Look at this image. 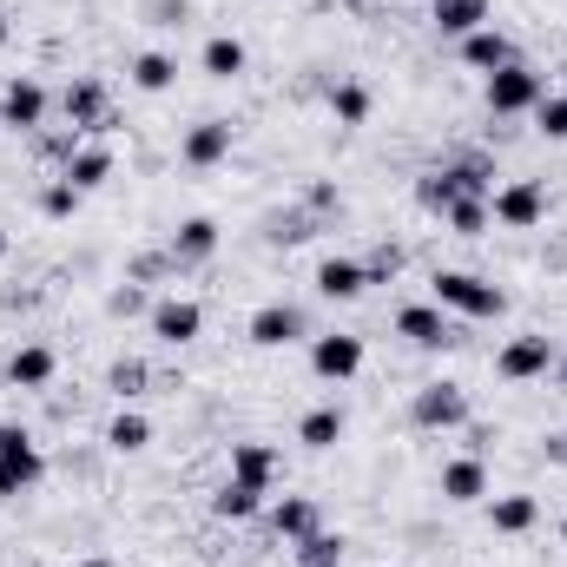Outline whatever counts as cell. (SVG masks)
<instances>
[{
	"instance_id": "20",
	"label": "cell",
	"mask_w": 567,
	"mask_h": 567,
	"mask_svg": "<svg viewBox=\"0 0 567 567\" xmlns=\"http://www.w3.org/2000/svg\"><path fill=\"white\" fill-rule=\"evenodd\" d=\"M60 178H66V185H80V192H100V185L113 178V145H93V140H86L73 158H66V165H60Z\"/></svg>"
},
{
	"instance_id": "8",
	"label": "cell",
	"mask_w": 567,
	"mask_h": 567,
	"mask_svg": "<svg viewBox=\"0 0 567 567\" xmlns=\"http://www.w3.org/2000/svg\"><path fill=\"white\" fill-rule=\"evenodd\" d=\"M548 370H555V343L535 337V330H528V337H508V343L495 350V377H502V383H535V377H548Z\"/></svg>"
},
{
	"instance_id": "16",
	"label": "cell",
	"mask_w": 567,
	"mask_h": 567,
	"mask_svg": "<svg viewBox=\"0 0 567 567\" xmlns=\"http://www.w3.org/2000/svg\"><path fill=\"white\" fill-rule=\"evenodd\" d=\"M482 495H488V468H482V455H455V462H442V502L468 508V502H482Z\"/></svg>"
},
{
	"instance_id": "2",
	"label": "cell",
	"mask_w": 567,
	"mask_h": 567,
	"mask_svg": "<svg viewBox=\"0 0 567 567\" xmlns=\"http://www.w3.org/2000/svg\"><path fill=\"white\" fill-rule=\"evenodd\" d=\"M429 303H442V310H455V317H475V323H495L502 310H508V290L488 278H475V271H435L429 278Z\"/></svg>"
},
{
	"instance_id": "6",
	"label": "cell",
	"mask_w": 567,
	"mask_h": 567,
	"mask_svg": "<svg viewBox=\"0 0 567 567\" xmlns=\"http://www.w3.org/2000/svg\"><path fill=\"white\" fill-rule=\"evenodd\" d=\"M60 113H66V126H80V133H113V100H106V80H93V73L66 80Z\"/></svg>"
},
{
	"instance_id": "9",
	"label": "cell",
	"mask_w": 567,
	"mask_h": 567,
	"mask_svg": "<svg viewBox=\"0 0 567 567\" xmlns=\"http://www.w3.org/2000/svg\"><path fill=\"white\" fill-rule=\"evenodd\" d=\"M245 337H251L258 350H290V343L310 337V317H303L297 303H258L251 323H245Z\"/></svg>"
},
{
	"instance_id": "31",
	"label": "cell",
	"mask_w": 567,
	"mask_h": 567,
	"mask_svg": "<svg viewBox=\"0 0 567 567\" xmlns=\"http://www.w3.org/2000/svg\"><path fill=\"white\" fill-rule=\"evenodd\" d=\"M145 383H152V363H145V357H113V370H106V390H113L120 403L145 396Z\"/></svg>"
},
{
	"instance_id": "48",
	"label": "cell",
	"mask_w": 567,
	"mask_h": 567,
	"mask_svg": "<svg viewBox=\"0 0 567 567\" xmlns=\"http://www.w3.org/2000/svg\"><path fill=\"white\" fill-rule=\"evenodd\" d=\"M429 7H435V0H429Z\"/></svg>"
},
{
	"instance_id": "42",
	"label": "cell",
	"mask_w": 567,
	"mask_h": 567,
	"mask_svg": "<svg viewBox=\"0 0 567 567\" xmlns=\"http://www.w3.org/2000/svg\"><path fill=\"white\" fill-rule=\"evenodd\" d=\"M542 455H548V462H567V435H548V442H542Z\"/></svg>"
},
{
	"instance_id": "25",
	"label": "cell",
	"mask_w": 567,
	"mask_h": 567,
	"mask_svg": "<svg viewBox=\"0 0 567 567\" xmlns=\"http://www.w3.org/2000/svg\"><path fill=\"white\" fill-rule=\"evenodd\" d=\"M126 80H133L140 93H172V86H178V60H172V53H133Z\"/></svg>"
},
{
	"instance_id": "37",
	"label": "cell",
	"mask_w": 567,
	"mask_h": 567,
	"mask_svg": "<svg viewBox=\"0 0 567 567\" xmlns=\"http://www.w3.org/2000/svg\"><path fill=\"white\" fill-rule=\"evenodd\" d=\"M535 126H542V140H567V93H548L535 106Z\"/></svg>"
},
{
	"instance_id": "1",
	"label": "cell",
	"mask_w": 567,
	"mask_h": 567,
	"mask_svg": "<svg viewBox=\"0 0 567 567\" xmlns=\"http://www.w3.org/2000/svg\"><path fill=\"white\" fill-rule=\"evenodd\" d=\"M488 192H495V158H488V152H468V158H455V165L416 178V205L435 212V218H442L455 198H488Z\"/></svg>"
},
{
	"instance_id": "12",
	"label": "cell",
	"mask_w": 567,
	"mask_h": 567,
	"mask_svg": "<svg viewBox=\"0 0 567 567\" xmlns=\"http://www.w3.org/2000/svg\"><path fill=\"white\" fill-rule=\"evenodd\" d=\"M218 238H225V231H218V218H205V212H198V218H185V225L165 238V251H172V265H178V271H192V265H212V258H218Z\"/></svg>"
},
{
	"instance_id": "30",
	"label": "cell",
	"mask_w": 567,
	"mask_h": 567,
	"mask_svg": "<svg viewBox=\"0 0 567 567\" xmlns=\"http://www.w3.org/2000/svg\"><path fill=\"white\" fill-rule=\"evenodd\" d=\"M330 113H337V126H363L370 120V86L363 80H337L330 86Z\"/></svg>"
},
{
	"instance_id": "14",
	"label": "cell",
	"mask_w": 567,
	"mask_h": 567,
	"mask_svg": "<svg viewBox=\"0 0 567 567\" xmlns=\"http://www.w3.org/2000/svg\"><path fill=\"white\" fill-rule=\"evenodd\" d=\"M178 158H185L192 172H212V165H225V158H231V120H198V126L178 140Z\"/></svg>"
},
{
	"instance_id": "44",
	"label": "cell",
	"mask_w": 567,
	"mask_h": 567,
	"mask_svg": "<svg viewBox=\"0 0 567 567\" xmlns=\"http://www.w3.org/2000/svg\"><path fill=\"white\" fill-rule=\"evenodd\" d=\"M7 251H13V238H7V231H0V258H7Z\"/></svg>"
},
{
	"instance_id": "33",
	"label": "cell",
	"mask_w": 567,
	"mask_h": 567,
	"mask_svg": "<svg viewBox=\"0 0 567 567\" xmlns=\"http://www.w3.org/2000/svg\"><path fill=\"white\" fill-rule=\"evenodd\" d=\"M442 218H449V231H455V238H482V231L495 225V218H488V198H455Z\"/></svg>"
},
{
	"instance_id": "35",
	"label": "cell",
	"mask_w": 567,
	"mask_h": 567,
	"mask_svg": "<svg viewBox=\"0 0 567 567\" xmlns=\"http://www.w3.org/2000/svg\"><path fill=\"white\" fill-rule=\"evenodd\" d=\"M396 271H403V245H390V238H383V245L363 258V278H370V284H396Z\"/></svg>"
},
{
	"instance_id": "18",
	"label": "cell",
	"mask_w": 567,
	"mask_h": 567,
	"mask_svg": "<svg viewBox=\"0 0 567 567\" xmlns=\"http://www.w3.org/2000/svg\"><path fill=\"white\" fill-rule=\"evenodd\" d=\"M370 278H363V258H323L317 265V297H330V303H350V297H363Z\"/></svg>"
},
{
	"instance_id": "11",
	"label": "cell",
	"mask_w": 567,
	"mask_h": 567,
	"mask_svg": "<svg viewBox=\"0 0 567 567\" xmlns=\"http://www.w3.org/2000/svg\"><path fill=\"white\" fill-rule=\"evenodd\" d=\"M396 337L416 343V350H455V343H462L442 303H403V310H396Z\"/></svg>"
},
{
	"instance_id": "22",
	"label": "cell",
	"mask_w": 567,
	"mask_h": 567,
	"mask_svg": "<svg viewBox=\"0 0 567 567\" xmlns=\"http://www.w3.org/2000/svg\"><path fill=\"white\" fill-rule=\"evenodd\" d=\"M535 522H542V502L535 495H495L488 502V528L495 535H528Z\"/></svg>"
},
{
	"instance_id": "24",
	"label": "cell",
	"mask_w": 567,
	"mask_h": 567,
	"mask_svg": "<svg viewBox=\"0 0 567 567\" xmlns=\"http://www.w3.org/2000/svg\"><path fill=\"white\" fill-rule=\"evenodd\" d=\"M475 27H488V0H435V33L468 40Z\"/></svg>"
},
{
	"instance_id": "10",
	"label": "cell",
	"mask_w": 567,
	"mask_h": 567,
	"mask_svg": "<svg viewBox=\"0 0 567 567\" xmlns=\"http://www.w3.org/2000/svg\"><path fill=\"white\" fill-rule=\"evenodd\" d=\"M145 323H152V337H158L165 350H178V343H192V337L205 330V303H198V297H158V303L145 310Z\"/></svg>"
},
{
	"instance_id": "3",
	"label": "cell",
	"mask_w": 567,
	"mask_h": 567,
	"mask_svg": "<svg viewBox=\"0 0 567 567\" xmlns=\"http://www.w3.org/2000/svg\"><path fill=\"white\" fill-rule=\"evenodd\" d=\"M482 100H488V113H495V120H522V113H535V106L548 100V73H542V66H528V60H508L502 73H488V80H482Z\"/></svg>"
},
{
	"instance_id": "15",
	"label": "cell",
	"mask_w": 567,
	"mask_h": 567,
	"mask_svg": "<svg viewBox=\"0 0 567 567\" xmlns=\"http://www.w3.org/2000/svg\"><path fill=\"white\" fill-rule=\"evenodd\" d=\"M508 60H522V53H515V40H508L495 20H488V27H475V33L462 40V66H475L482 80H488V73H502Z\"/></svg>"
},
{
	"instance_id": "4",
	"label": "cell",
	"mask_w": 567,
	"mask_h": 567,
	"mask_svg": "<svg viewBox=\"0 0 567 567\" xmlns=\"http://www.w3.org/2000/svg\"><path fill=\"white\" fill-rule=\"evenodd\" d=\"M410 423L429 429V435H449V429H468L475 416H468V390L462 383H449V377H435V383H423L416 396H410Z\"/></svg>"
},
{
	"instance_id": "41",
	"label": "cell",
	"mask_w": 567,
	"mask_h": 567,
	"mask_svg": "<svg viewBox=\"0 0 567 567\" xmlns=\"http://www.w3.org/2000/svg\"><path fill=\"white\" fill-rule=\"evenodd\" d=\"M33 488V475L20 468V462H0V502H13V495H27Z\"/></svg>"
},
{
	"instance_id": "36",
	"label": "cell",
	"mask_w": 567,
	"mask_h": 567,
	"mask_svg": "<svg viewBox=\"0 0 567 567\" xmlns=\"http://www.w3.org/2000/svg\"><path fill=\"white\" fill-rule=\"evenodd\" d=\"M172 271H178V265H172V251H140V258L126 265V284H165Z\"/></svg>"
},
{
	"instance_id": "40",
	"label": "cell",
	"mask_w": 567,
	"mask_h": 567,
	"mask_svg": "<svg viewBox=\"0 0 567 567\" xmlns=\"http://www.w3.org/2000/svg\"><path fill=\"white\" fill-rule=\"evenodd\" d=\"M303 212H343V192H337L330 178H310V185H303Z\"/></svg>"
},
{
	"instance_id": "46",
	"label": "cell",
	"mask_w": 567,
	"mask_h": 567,
	"mask_svg": "<svg viewBox=\"0 0 567 567\" xmlns=\"http://www.w3.org/2000/svg\"><path fill=\"white\" fill-rule=\"evenodd\" d=\"M561 542H567V515H561Z\"/></svg>"
},
{
	"instance_id": "47",
	"label": "cell",
	"mask_w": 567,
	"mask_h": 567,
	"mask_svg": "<svg viewBox=\"0 0 567 567\" xmlns=\"http://www.w3.org/2000/svg\"><path fill=\"white\" fill-rule=\"evenodd\" d=\"M561 383H567V363H561Z\"/></svg>"
},
{
	"instance_id": "43",
	"label": "cell",
	"mask_w": 567,
	"mask_h": 567,
	"mask_svg": "<svg viewBox=\"0 0 567 567\" xmlns=\"http://www.w3.org/2000/svg\"><path fill=\"white\" fill-rule=\"evenodd\" d=\"M80 567H120V561H106V555H93V561H80Z\"/></svg>"
},
{
	"instance_id": "5",
	"label": "cell",
	"mask_w": 567,
	"mask_h": 567,
	"mask_svg": "<svg viewBox=\"0 0 567 567\" xmlns=\"http://www.w3.org/2000/svg\"><path fill=\"white\" fill-rule=\"evenodd\" d=\"M488 218L508 225V231H535V225L548 218L542 178H508V185H495V192H488Z\"/></svg>"
},
{
	"instance_id": "19",
	"label": "cell",
	"mask_w": 567,
	"mask_h": 567,
	"mask_svg": "<svg viewBox=\"0 0 567 567\" xmlns=\"http://www.w3.org/2000/svg\"><path fill=\"white\" fill-rule=\"evenodd\" d=\"M265 495L271 488H258V482H218V495H212V515L218 522H251V515H265Z\"/></svg>"
},
{
	"instance_id": "17",
	"label": "cell",
	"mask_w": 567,
	"mask_h": 567,
	"mask_svg": "<svg viewBox=\"0 0 567 567\" xmlns=\"http://www.w3.org/2000/svg\"><path fill=\"white\" fill-rule=\"evenodd\" d=\"M53 370H60V357H53L47 343H20V350L7 357V383H13V390H47Z\"/></svg>"
},
{
	"instance_id": "26",
	"label": "cell",
	"mask_w": 567,
	"mask_h": 567,
	"mask_svg": "<svg viewBox=\"0 0 567 567\" xmlns=\"http://www.w3.org/2000/svg\"><path fill=\"white\" fill-rule=\"evenodd\" d=\"M106 449H113V455H140V449H152V423H145L140 410L120 403V416L106 423Z\"/></svg>"
},
{
	"instance_id": "7",
	"label": "cell",
	"mask_w": 567,
	"mask_h": 567,
	"mask_svg": "<svg viewBox=\"0 0 567 567\" xmlns=\"http://www.w3.org/2000/svg\"><path fill=\"white\" fill-rule=\"evenodd\" d=\"M47 86L33 80V73H13L7 86H0V126H13V133H40L47 126Z\"/></svg>"
},
{
	"instance_id": "34",
	"label": "cell",
	"mask_w": 567,
	"mask_h": 567,
	"mask_svg": "<svg viewBox=\"0 0 567 567\" xmlns=\"http://www.w3.org/2000/svg\"><path fill=\"white\" fill-rule=\"evenodd\" d=\"M297 567H343V535H330V528L303 535L297 542Z\"/></svg>"
},
{
	"instance_id": "38",
	"label": "cell",
	"mask_w": 567,
	"mask_h": 567,
	"mask_svg": "<svg viewBox=\"0 0 567 567\" xmlns=\"http://www.w3.org/2000/svg\"><path fill=\"white\" fill-rule=\"evenodd\" d=\"M265 238H271V245H303V238H310V212H278Z\"/></svg>"
},
{
	"instance_id": "13",
	"label": "cell",
	"mask_w": 567,
	"mask_h": 567,
	"mask_svg": "<svg viewBox=\"0 0 567 567\" xmlns=\"http://www.w3.org/2000/svg\"><path fill=\"white\" fill-rule=\"evenodd\" d=\"M310 370L323 377V383H350L357 370H363V337H310Z\"/></svg>"
},
{
	"instance_id": "28",
	"label": "cell",
	"mask_w": 567,
	"mask_h": 567,
	"mask_svg": "<svg viewBox=\"0 0 567 567\" xmlns=\"http://www.w3.org/2000/svg\"><path fill=\"white\" fill-rule=\"evenodd\" d=\"M0 462H20L33 482L47 475V455H40V442H33V435H27L20 423H0Z\"/></svg>"
},
{
	"instance_id": "32",
	"label": "cell",
	"mask_w": 567,
	"mask_h": 567,
	"mask_svg": "<svg viewBox=\"0 0 567 567\" xmlns=\"http://www.w3.org/2000/svg\"><path fill=\"white\" fill-rule=\"evenodd\" d=\"M80 205H86V192H80V185H66V178H47V185H40V218L66 225Z\"/></svg>"
},
{
	"instance_id": "39",
	"label": "cell",
	"mask_w": 567,
	"mask_h": 567,
	"mask_svg": "<svg viewBox=\"0 0 567 567\" xmlns=\"http://www.w3.org/2000/svg\"><path fill=\"white\" fill-rule=\"evenodd\" d=\"M106 310H113V317H145V310H152V303H145V284H120V290L106 297Z\"/></svg>"
},
{
	"instance_id": "27",
	"label": "cell",
	"mask_w": 567,
	"mask_h": 567,
	"mask_svg": "<svg viewBox=\"0 0 567 567\" xmlns=\"http://www.w3.org/2000/svg\"><path fill=\"white\" fill-rule=\"evenodd\" d=\"M198 60H205V73H212V80H238L251 53H245V40H231V33H212Z\"/></svg>"
},
{
	"instance_id": "29",
	"label": "cell",
	"mask_w": 567,
	"mask_h": 567,
	"mask_svg": "<svg viewBox=\"0 0 567 567\" xmlns=\"http://www.w3.org/2000/svg\"><path fill=\"white\" fill-rule=\"evenodd\" d=\"M297 442H303V449H337V442H343V410H337V403L310 410V416L297 423Z\"/></svg>"
},
{
	"instance_id": "21",
	"label": "cell",
	"mask_w": 567,
	"mask_h": 567,
	"mask_svg": "<svg viewBox=\"0 0 567 567\" xmlns=\"http://www.w3.org/2000/svg\"><path fill=\"white\" fill-rule=\"evenodd\" d=\"M265 515H271V535H284V542L317 535V502H310V495H284V502H271Z\"/></svg>"
},
{
	"instance_id": "45",
	"label": "cell",
	"mask_w": 567,
	"mask_h": 567,
	"mask_svg": "<svg viewBox=\"0 0 567 567\" xmlns=\"http://www.w3.org/2000/svg\"><path fill=\"white\" fill-rule=\"evenodd\" d=\"M7 33H13V27H7V13H0V47H7Z\"/></svg>"
},
{
	"instance_id": "23",
	"label": "cell",
	"mask_w": 567,
	"mask_h": 567,
	"mask_svg": "<svg viewBox=\"0 0 567 567\" xmlns=\"http://www.w3.org/2000/svg\"><path fill=\"white\" fill-rule=\"evenodd\" d=\"M231 475L271 488V475H278V449H271V442H231Z\"/></svg>"
}]
</instances>
